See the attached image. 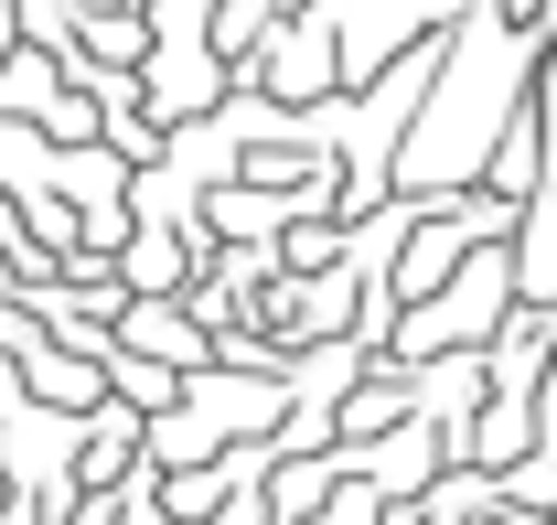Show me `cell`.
<instances>
[{"label": "cell", "instance_id": "6da1fadb", "mask_svg": "<svg viewBox=\"0 0 557 525\" xmlns=\"http://www.w3.org/2000/svg\"><path fill=\"white\" fill-rule=\"evenodd\" d=\"M0 396H11V365H0Z\"/></svg>", "mask_w": 557, "mask_h": 525}]
</instances>
